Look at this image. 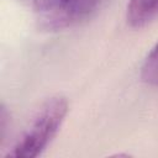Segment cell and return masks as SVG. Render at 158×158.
<instances>
[{"label": "cell", "instance_id": "1", "mask_svg": "<svg viewBox=\"0 0 158 158\" xmlns=\"http://www.w3.org/2000/svg\"><path fill=\"white\" fill-rule=\"evenodd\" d=\"M68 114V100L62 95L47 99L16 139L6 157L33 158L40 156L58 133Z\"/></svg>", "mask_w": 158, "mask_h": 158}, {"label": "cell", "instance_id": "2", "mask_svg": "<svg viewBox=\"0 0 158 158\" xmlns=\"http://www.w3.org/2000/svg\"><path fill=\"white\" fill-rule=\"evenodd\" d=\"M40 28L62 31L90 17L102 0H21Z\"/></svg>", "mask_w": 158, "mask_h": 158}, {"label": "cell", "instance_id": "4", "mask_svg": "<svg viewBox=\"0 0 158 158\" xmlns=\"http://www.w3.org/2000/svg\"><path fill=\"white\" fill-rule=\"evenodd\" d=\"M141 79L152 86H158V42L146 56L142 68Z\"/></svg>", "mask_w": 158, "mask_h": 158}, {"label": "cell", "instance_id": "3", "mask_svg": "<svg viewBox=\"0 0 158 158\" xmlns=\"http://www.w3.org/2000/svg\"><path fill=\"white\" fill-rule=\"evenodd\" d=\"M158 17V0H128L126 7L127 23L142 28Z\"/></svg>", "mask_w": 158, "mask_h": 158}]
</instances>
